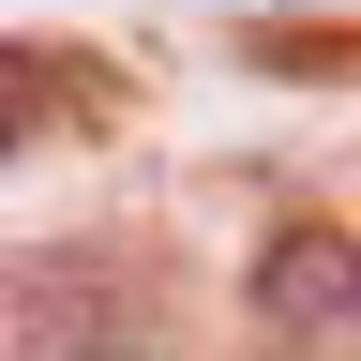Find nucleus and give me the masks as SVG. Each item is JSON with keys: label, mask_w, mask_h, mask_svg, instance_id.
Returning a JSON list of instances; mask_svg holds the SVG:
<instances>
[{"label": "nucleus", "mask_w": 361, "mask_h": 361, "mask_svg": "<svg viewBox=\"0 0 361 361\" xmlns=\"http://www.w3.org/2000/svg\"><path fill=\"white\" fill-rule=\"evenodd\" d=\"M256 301H271V331H361V256L331 226H286L271 271H256Z\"/></svg>", "instance_id": "1"}, {"label": "nucleus", "mask_w": 361, "mask_h": 361, "mask_svg": "<svg viewBox=\"0 0 361 361\" xmlns=\"http://www.w3.org/2000/svg\"><path fill=\"white\" fill-rule=\"evenodd\" d=\"M30 121H45V61H30V45H0V151H16Z\"/></svg>", "instance_id": "2"}]
</instances>
